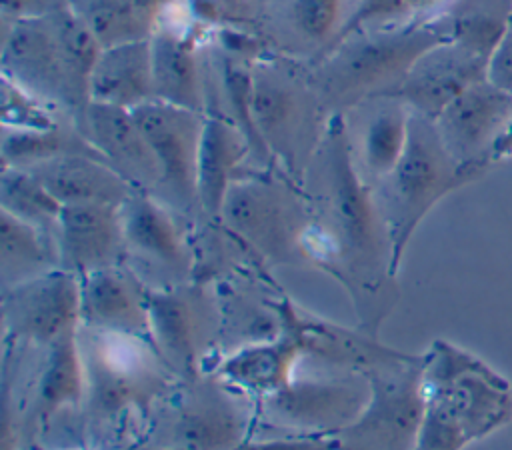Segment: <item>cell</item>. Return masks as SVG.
I'll return each instance as SVG.
<instances>
[{"label": "cell", "mask_w": 512, "mask_h": 450, "mask_svg": "<svg viewBox=\"0 0 512 450\" xmlns=\"http://www.w3.org/2000/svg\"><path fill=\"white\" fill-rule=\"evenodd\" d=\"M310 74L296 64L256 58L252 64V116L274 168L298 184L318 150L328 118Z\"/></svg>", "instance_id": "6"}, {"label": "cell", "mask_w": 512, "mask_h": 450, "mask_svg": "<svg viewBox=\"0 0 512 450\" xmlns=\"http://www.w3.org/2000/svg\"><path fill=\"white\" fill-rule=\"evenodd\" d=\"M416 450H464L512 420V384L470 350L436 338L424 352Z\"/></svg>", "instance_id": "3"}, {"label": "cell", "mask_w": 512, "mask_h": 450, "mask_svg": "<svg viewBox=\"0 0 512 450\" xmlns=\"http://www.w3.org/2000/svg\"><path fill=\"white\" fill-rule=\"evenodd\" d=\"M24 450H32V448H24Z\"/></svg>", "instance_id": "43"}, {"label": "cell", "mask_w": 512, "mask_h": 450, "mask_svg": "<svg viewBox=\"0 0 512 450\" xmlns=\"http://www.w3.org/2000/svg\"><path fill=\"white\" fill-rule=\"evenodd\" d=\"M446 40L440 20L358 32L328 50L310 76L324 108L344 112L392 96L418 58Z\"/></svg>", "instance_id": "4"}, {"label": "cell", "mask_w": 512, "mask_h": 450, "mask_svg": "<svg viewBox=\"0 0 512 450\" xmlns=\"http://www.w3.org/2000/svg\"><path fill=\"white\" fill-rule=\"evenodd\" d=\"M256 428V400L214 370L176 380L160 400L144 442L182 450H234Z\"/></svg>", "instance_id": "8"}, {"label": "cell", "mask_w": 512, "mask_h": 450, "mask_svg": "<svg viewBox=\"0 0 512 450\" xmlns=\"http://www.w3.org/2000/svg\"><path fill=\"white\" fill-rule=\"evenodd\" d=\"M346 8L348 0H292L290 22L302 40L326 54L350 18Z\"/></svg>", "instance_id": "34"}, {"label": "cell", "mask_w": 512, "mask_h": 450, "mask_svg": "<svg viewBox=\"0 0 512 450\" xmlns=\"http://www.w3.org/2000/svg\"><path fill=\"white\" fill-rule=\"evenodd\" d=\"M60 268L56 238L0 210L2 290Z\"/></svg>", "instance_id": "29"}, {"label": "cell", "mask_w": 512, "mask_h": 450, "mask_svg": "<svg viewBox=\"0 0 512 450\" xmlns=\"http://www.w3.org/2000/svg\"><path fill=\"white\" fill-rule=\"evenodd\" d=\"M0 202L8 214L56 238L62 204L30 170L2 166Z\"/></svg>", "instance_id": "32"}, {"label": "cell", "mask_w": 512, "mask_h": 450, "mask_svg": "<svg viewBox=\"0 0 512 450\" xmlns=\"http://www.w3.org/2000/svg\"><path fill=\"white\" fill-rule=\"evenodd\" d=\"M2 76L52 106L74 108L64 48L54 16L12 20L4 34Z\"/></svg>", "instance_id": "14"}, {"label": "cell", "mask_w": 512, "mask_h": 450, "mask_svg": "<svg viewBox=\"0 0 512 450\" xmlns=\"http://www.w3.org/2000/svg\"><path fill=\"white\" fill-rule=\"evenodd\" d=\"M376 108L364 120L356 158L370 184L380 182L398 164L410 130L412 110L398 98H376Z\"/></svg>", "instance_id": "28"}, {"label": "cell", "mask_w": 512, "mask_h": 450, "mask_svg": "<svg viewBox=\"0 0 512 450\" xmlns=\"http://www.w3.org/2000/svg\"><path fill=\"white\" fill-rule=\"evenodd\" d=\"M370 396L362 374L324 380H292L256 400V426L300 436H334L348 426Z\"/></svg>", "instance_id": "11"}, {"label": "cell", "mask_w": 512, "mask_h": 450, "mask_svg": "<svg viewBox=\"0 0 512 450\" xmlns=\"http://www.w3.org/2000/svg\"><path fill=\"white\" fill-rule=\"evenodd\" d=\"M152 42L154 98L194 112L208 110L196 38L180 28L156 26Z\"/></svg>", "instance_id": "25"}, {"label": "cell", "mask_w": 512, "mask_h": 450, "mask_svg": "<svg viewBox=\"0 0 512 450\" xmlns=\"http://www.w3.org/2000/svg\"><path fill=\"white\" fill-rule=\"evenodd\" d=\"M252 154L244 132L228 114L204 112L202 138L196 162L198 208L210 222H220L232 184L242 176V164Z\"/></svg>", "instance_id": "23"}, {"label": "cell", "mask_w": 512, "mask_h": 450, "mask_svg": "<svg viewBox=\"0 0 512 450\" xmlns=\"http://www.w3.org/2000/svg\"><path fill=\"white\" fill-rule=\"evenodd\" d=\"M302 188L312 210L304 238L306 266L338 280L360 328L378 336L398 300L392 244L374 186L360 170L344 112L328 116Z\"/></svg>", "instance_id": "1"}, {"label": "cell", "mask_w": 512, "mask_h": 450, "mask_svg": "<svg viewBox=\"0 0 512 450\" xmlns=\"http://www.w3.org/2000/svg\"><path fill=\"white\" fill-rule=\"evenodd\" d=\"M120 208L104 202L62 206L56 226L60 268L84 276L122 264L126 240Z\"/></svg>", "instance_id": "19"}, {"label": "cell", "mask_w": 512, "mask_h": 450, "mask_svg": "<svg viewBox=\"0 0 512 450\" xmlns=\"http://www.w3.org/2000/svg\"><path fill=\"white\" fill-rule=\"evenodd\" d=\"M62 204L104 202L122 206L136 190L98 156L68 154L28 168Z\"/></svg>", "instance_id": "27"}, {"label": "cell", "mask_w": 512, "mask_h": 450, "mask_svg": "<svg viewBox=\"0 0 512 450\" xmlns=\"http://www.w3.org/2000/svg\"><path fill=\"white\" fill-rule=\"evenodd\" d=\"M280 326L288 328L302 346V354L322 364L344 370L346 374H366L368 370L386 364L404 354L378 340V336L358 328L318 318L288 296L272 298Z\"/></svg>", "instance_id": "16"}, {"label": "cell", "mask_w": 512, "mask_h": 450, "mask_svg": "<svg viewBox=\"0 0 512 450\" xmlns=\"http://www.w3.org/2000/svg\"><path fill=\"white\" fill-rule=\"evenodd\" d=\"M460 0H406L414 22H436L448 16Z\"/></svg>", "instance_id": "39"}, {"label": "cell", "mask_w": 512, "mask_h": 450, "mask_svg": "<svg viewBox=\"0 0 512 450\" xmlns=\"http://www.w3.org/2000/svg\"><path fill=\"white\" fill-rule=\"evenodd\" d=\"M78 328L62 334L44 348V362L38 370L32 402L22 418V434L32 436L46 430L54 418L76 410L82 414L86 398V370L80 350Z\"/></svg>", "instance_id": "22"}, {"label": "cell", "mask_w": 512, "mask_h": 450, "mask_svg": "<svg viewBox=\"0 0 512 450\" xmlns=\"http://www.w3.org/2000/svg\"><path fill=\"white\" fill-rule=\"evenodd\" d=\"M220 334L222 310L200 284L150 288V336L178 380L212 372Z\"/></svg>", "instance_id": "10"}, {"label": "cell", "mask_w": 512, "mask_h": 450, "mask_svg": "<svg viewBox=\"0 0 512 450\" xmlns=\"http://www.w3.org/2000/svg\"><path fill=\"white\" fill-rule=\"evenodd\" d=\"M424 352L380 364L366 374L362 412L332 438L334 450H416L424 414Z\"/></svg>", "instance_id": "9"}, {"label": "cell", "mask_w": 512, "mask_h": 450, "mask_svg": "<svg viewBox=\"0 0 512 450\" xmlns=\"http://www.w3.org/2000/svg\"><path fill=\"white\" fill-rule=\"evenodd\" d=\"M84 138L110 164L120 176H124L134 188L160 190V166L156 156L144 138L132 110L90 102L80 116V128Z\"/></svg>", "instance_id": "21"}, {"label": "cell", "mask_w": 512, "mask_h": 450, "mask_svg": "<svg viewBox=\"0 0 512 450\" xmlns=\"http://www.w3.org/2000/svg\"><path fill=\"white\" fill-rule=\"evenodd\" d=\"M78 14L94 32L102 48L150 38L154 32V26L136 8L134 0H88L86 8Z\"/></svg>", "instance_id": "33"}, {"label": "cell", "mask_w": 512, "mask_h": 450, "mask_svg": "<svg viewBox=\"0 0 512 450\" xmlns=\"http://www.w3.org/2000/svg\"><path fill=\"white\" fill-rule=\"evenodd\" d=\"M408 22H414V20H412L406 0H358L356 6L352 8L350 18H348L342 34L338 36L336 44H340L342 40H346L358 32L390 28V26H400V24H408Z\"/></svg>", "instance_id": "36"}, {"label": "cell", "mask_w": 512, "mask_h": 450, "mask_svg": "<svg viewBox=\"0 0 512 450\" xmlns=\"http://www.w3.org/2000/svg\"><path fill=\"white\" fill-rule=\"evenodd\" d=\"M4 344L48 348L80 326V276L54 268L2 290Z\"/></svg>", "instance_id": "12"}, {"label": "cell", "mask_w": 512, "mask_h": 450, "mask_svg": "<svg viewBox=\"0 0 512 450\" xmlns=\"http://www.w3.org/2000/svg\"><path fill=\"white\" fill-rule=\"evenodd\" d=\"M484 78H488V60L446 40L422 54L388 98H398L412 112L436 120L448 104Z\"/></svg>", "instance_id": "18"}, {"label": "cell", "mask_w": 512, "mask_h": 450, "mask_svg": "<svg viewBox=\"0 0 512 450\" xmlns=\"http://www.w3.org/2000/svg\"><path fill=\"white\" fill-rule=\"evenodd\" d=\"M234 450H334V442L330 436H300V434H282L272 438L250 436Z\"/></svg>", "instance_id": "37"}, {"label": "cell", "mask_w": 512, "mask_h": 450, "mask_svg": "<svg viewBox=\"0 0 512 450\" xmlns=\"http://www.w3.org/2000/svg\"><path fill=\"white\" fill-rule=\"evenodd\" d=\"M90 102L132 110L154 100L152 42L128 40L102 48L88 86Z\"/></svg>", "instance_id": "26"}, {"label": "cell", "mask_w": 512, "mask_h": 450, "mask_svg": "<svg viewBox=\"0 0 512 450\" xmlns=\"http://www.w3.org/2000/svg\"><path fill=\"white\" fill-rule=\"evenodd\" d=\"M144 138L160 166V198L182 212H196V162L204 112H194L162 100H148L132 108Z\"/></svg>", "instance_id": "13"}, {"label": "cell", "mask_w": 512, "mask_h": 450, "mask_svg": "<svg viewBox=\"0 0 512 450\" xmlns=\"http://www.w3.org/2000/svg\"><path fill=\"white\" fill-rule=\"evenodd\" d=\"M126 256L168 276L170 286L194 274V252L172 208L154 192L136 188L122 204Z\"/></svg>", "instance_id": "15"}, {"label": "cell", "mask_w": 512, "mask_h": 450, "mask_svg": "<svg viewBox=\"0 0 512 450\" xmlns=\"http://www.w3.org/2000/svg\"><path fill=\"white\" fill-rule=\"evenodd\" d=\"M128 450H182L176 446H166V444H154V442H140Z\"/></svg>", "instance_id": "41"}, {"label": "cell", "mask_w": 512, "mask_h": 450, "mask_svg": "<svg viewBox=\"0 0 512 450\" xmlns=\"http://www.w3.org/2000/svg\"><path fill=\"white\" fill-rule=\"evenodd\" d=\"M296 336L280 326L272 338L250 342L222 356L214 372L254 400L274 394L294 380V368L302 358Z\"/></svg>", "instance_id": "24"}, {"label": "cell", "mask_w": 512, "mask_h": 450, "mask_svg": "<svg viewBox=\"0 0 512 450\" xmlns=\"http://www.w3.org/2000/svg\"><path fill=\"white\" fill-rule=\"evenodd\" d=\"M486 168L460 164L444 146L434 120L412 112L406 148L388 176L372 184L392 244L398 276L404 252L432 208L454 190L484 176Z\"/></svg>", "instance_id": "5"}, {"label": "cell", "mask_w": 512, "mask_h": 450, "mask_svg": "<svg viewBox=\"0 0 512 450\" xmlns=\"http://www.w3.org/2000/svg\"><path fill=\"white\" fill-rule=\"evenodd\" d=\"M58 124L50 102L2 76V126L6 130H46Z\"/></svg>", "instance_id": "35"}, {"label": "cell", "mask_w": 512, "mask_h": 450, "mask_svg": "<svg viewBox=\"0 0 512 450\" xmlns=\"http://www.w3.org/2000/svg\"><path fill=\"white\" fill-rule=\"evenodd\" d=\"M30 448H32V450H52V448H46V446H40V444H32ZM78 450H96V448H92V446H82V448H78Z\"/></svg>", "instance_id": "42"}, {"label": "cell", "mask_w": 512, "mask_h": 450, "mask_svg": "<svg viewBox=\"0 0 512 450\" xmlns=\"http://www.w3.org/2000/svg\"><path fill=\"white\" fill-rule=\"evenodd\" d=\"M80 324L152 340L150 286L122 264L80 276Z\"/></svg>", "instance_id": "20"}, {"label": "cell", "mask_w": 512, "mask_h": 450, "mask_svg": "<svg viewBox=\"0 0 512 450\" xmlns=\"http://www.w3.org/2000/svg\"><path fill=\"white\" fill-rule=\"evenodd\" d=\"M512 118V92L488 78L472 84L434 120L448 152L466 166L490 168V152Z\"/></svg>", "instance_id": "17"}, {"label": "cell", "mask_w": 512, "mask_h": 450, "mask_svg": "<svg viewBox=\"0 0 512 450\" xmlns=\"http://www.w3.org/2000/svg\"><path fill=\"white\" fill-rule=\"evenodd\" d=\"M68 154H100L84 138L80 130L64 128L62 124L46 130H6L2 136V166L34 168L42 162Z\"/></svg>", "instance_id": "31"}, {"label": "cell", "mask_w": 512, "mask_h": 450, "mask_svg": "<svg viewBox=\"0 0 512 450\" xmlns=\"http://www.w3.org/2000/svg\"><path fill=\"white\" fill-rule=\"evenodd\" d=\"M488 80L498 88L512 92V16L500 44L488 62Z\"/></svg>", "instance_id": "38"}, {"label": "cell", "mask_w": 512, "mask_h": 450, "mask_svg": "<svg viewBox=\"0 0 512 450\" xmlns=\"http://www.w3.org/2000/svg\"><path fill=\"white\" fill-rule=\"evenodd\" d=\"M512 16V0H460L440 18L450 42H456L480 58H492Z\"/></svg>", "instance_id": "30"}, {"label": "cell", "mask_w": 512, "mask_h": 450, "mask_svg": "<svg viewBox=\"0 0 512 450\" xmlns=\"http://www.w3.org/2000/svg\"><path fill=\"white\" fill-rule=\"evenodd\" d=\"M512 158V118L508 120V124L504 126V130L498 134V138L492 144V152H490V160L500 162V160H508Z\"/></svg>", "instance_id": "40"}, {"label": "cell", "mask_w": 512, "mask_h": 450, "mask_svg": "<svg viewBox=\"0 0 512 450\" xmlns=\"http://www.w3.org/2000/svg\"><path fill=\"white\" fill-rule=\"evenodd\" d=\"M86 398L80 418L92 448L128 450L146 440L154 412L178 380L150 338L80 324Z\"/></svg>", "instance_id": "2"}, {"label": "cell", "mask_w": 512, "mask_h": 450, "mask_svg": "<svg viewBox=\"0 0 512 450\" xmlns=\"http://www.w3.org/2000/svg\"><path fill=\"white\" fill-rule=\"evenodd\" d=\"M310 218L302 184L282 172H258L232 184L218 224L268 266H306Z\"/></svg>", "instance_id": "7"}]
</instances>
